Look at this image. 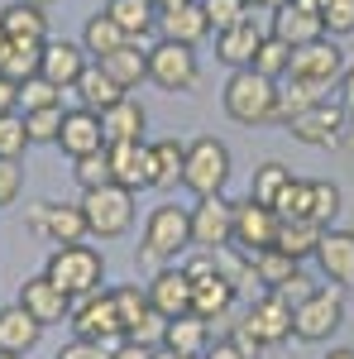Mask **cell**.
<instances>
[{
	"label": "cell",
	"mask_w": 354,
	"mask_h": 359,
	"mask_svg": "<svg viewBox=\"0 0 354 359\" xmlns=\"http://www.w3.org/2000/svg\"><path fill=\"white\" fill-rule=\"evenodd\" d=\"M187 254H191V211L187 206H154L144 221V235H139V259L172 269Z\"/></svg>",
	"instance_id": "6da1fadb"
},
{
	"label": "cell",
	"mask_w": 354,
	"mask_h": 359,
	"mask_svg": "<svg viewBox=\"0 0 354 359\" xmlns=\"http://www.w3.org/2000/svg\"><path fill=\"white\" fill-rule=\"evenodd\" d=\"M43 273L77 302L86 292H101V283H106V254L96 245H57L48 254V264H43Z\"/></svg>",
	"instance_id": "7a4b0ae2"
},
{
	"label": "cell",
	"mask_w": 354,
	"mask_h": 359,
	"mask_svg": "<svg viewBox=\"0 0 354 359\" xmlns=\"http://www.w3.org/2000/svg\"><path fill=\"white\" fill-rule=\"evenodd\" d=\"M220 101H225V115L240 120V125H273V111H278V82L259 77L254 67H240V72H230Z\"/></svg>",
	"instance_id": "3957f363"
},
{
	"label": "cell",
	"mask_w": 354,
	"mask_h": 359,
	"mask_svg": "<svg viewBox=\"0 0 354 359\" xmlns=\"http://www.w3.org/2000/svg\"><path fill=\"white\" fill-rule=\"evenodd\" d=\"M340 326H345V287H335V283L311 287V292L292 306V335H297V340H306V345L330 340Z\"/></svg>",
	"instance_id": "277c9868"
},
{
	"label": "cell",
	"mask_w": 354,
	"mask_h": 359,
	"mask_svg": "<svg viewBox=\"0 0 354 359\" xmlns=\"http://www.w3.org/2000/svg\"><path fill=\"white\" fill-rule=\"evenodd\" d=\"M225 182H230V149H225V139H216V135L191 139L182 187L201 201V196H225Z\"/></svg>",
	"instance_id": "5b68a950"
},
{
	"label": "cell",
	"mask_w": 354,
	"mask_h": 359,
	"mask_svg": "<svg viewBox=\"0 0 354 359\" xmlns=\"http://www.w3.org/2000/svg\"><path fill=\"white\" fill-rule=\"evenodd\" d=\"M82 216H86V235L91 240H120V235H130V225H135V192H125V187H96V192H82Z\"/></svg>",
	"instance_id": "8992f818"
},
{
	"label": "cell",
	"mask_w": 354,
	"mask_h": 359,
	"mask_svg": "<svg viewBox=\"0 0 354 359\" xmlns=\"http://www.w3.org/2000/svg\"><path fill=\"white\" fill-rule=\"evenodd\" d=\"M110 297H115V311H120V326H125V340H135V345H149V350H158L163 345V316L154 311L149 302V292L139 287V283H125V287H110Z\"/></svg>",
	"instance_id": "52a82bcc"
},
{
	"label": "cell",
	"mask_w": 354,
	"mask_h": 359,
	"mask_svg": "<svg viewBox=\"0 0 354 359\" xmlns=\"http://www.w3.org/2000/svg\"><path fill=\"white\" fill-rule=\"evenodd\" d=\"M67 326L77 331V340H91V345H120V340H125L115 297H110L106 287L77 297V302H72V316H67Z\"/></svg>",
	"instance_id": "ba28073f"
},
{
	"label": "cell",
	"mask_w": 354,
	"mask_h": 359,
	"mask_svg": "<svg viewBox=\"0 0 354 359\" xmlns=\"http://www.w3.org/2000/svg\"><path fill=\"white\" fill-rule=\"evenodd\" d=\"M149 82L158 86V91H191V86L201 82V62H196V48L187 43H168L158 39L154 48H149Z\"/></svg>",
	"instance_id": "9c48e42d"
},
{
	"label": "cell",
	"mask_w": 354,
	"mask_h": 359,
	"mask_svg": "<svg viewBox=\"0 0 354 359\" xmlns=\"http://www.w3.org/2000/svg\"><path fill=\"white\" fill-rule=\"evenodd\" d=\"M29 230L48 245H82L86 240V216L72 201H34L29 206Z\"/></svg>",
	"instance_id": "30bf717a"
},
{
	"label": "cell",
	"mask_w": 354,
	"mask_h": 359,
	"mask_svg": "<svg viewBox=\"0 0 354 359\" xmlns=\"http://www.w3.org/2000/svg\"><path fill=\"white\" fill-rule=\"evenodd\" d=\"M235 240V201L225 196H201L191 206V249H206V254H220Z\"/></svg>",
	"instance_id": "8fae6325"
},
{
	"label": "cell",
	"mask_w": 354,
	"mask_h": 359,
	"mask_svg": "<svg viewBox=\"0 0 354 359\" xmlns=\"http://www.w3.org/2000/svg\"><path fill=\"white\" fill-rule=\"evenodd\" d=\"M345 125H350V106L321 101V106H311V111L292 115V120H287V135L297 139V144H306V149H335L340 135H345Z\"/></svg>",
	"instance_id": "7c38bea8"
},
{
	"label": "cell",
	"mask_w": 354,
	"mask_h": 359,
	"mask_svg": "<svg viewBox=\"0 0 354 359\" xmlns=\"http://www.w3.org/2000/svg\"><path fill=\"white\" fill-rule=\"evenodd\" d=\"M278 225H282V216L273 211V206H259V201H235V240L230 245L240 249V254H264V249L278 245Z\"/></svg>",
	"instance_id": "4fadbf2b"
},
{
	"label": "cell",
	"mask_w": 354,
	"mask_h": 359,
	"mask_svg": "<svg viewBox=\"0 0 354 359\" xmlns=\"http://www.w3.org/2000/svg\"><path fill=\"white\" fill-rule=\"evenodd\" d=\"M340 72H345V48L335 39H316L306 48H292V67L287 77L297 82H321V86H340Z\"/></svg>",
	"instance_id": "5bb4252c"
},
{
	"label": "cell",
	"mask_w": 354,
	"mask_h": 359,
	"mask_svg": "<svg viewBox=\"0 0 354 359\" xmlns=\"http://www.w3.org/2000/svg\"><path fill=\"white\" fill-rule=\"evenodd\" d=\"M254 340H259V350H268V345H282V340H292V306L282 302L278 292H264L259 302L245 306V321H240Z\"/></svg>",
	"instance_id": "9a60e30c"
},
{
	"label": "cell",
	"mask_w": 354,
	"mask_h": 359,
	"mask_svg": "<svg viewBox=\"0 0 354 359\" xmlns=\"http://www.w3.org/2000/svg\"><path fill=\"white\" fill-rule=\"evenodd\" d=\"M15 302L25 306V311L34 316V321H39V326H43V331H48V326H62V321L72 316V297H67V292H62V287H57L48 273L25 278V283H20V297H15Z\"/></svg>",
	"instance_id": "2e32d148"
},
{
	"label": "cell",
	"mask_w": 354,
	"mask_h": 359,
	"mask_svg": "<svg viewBox=\"0 0 354 359\" xmlns=\"http://www.w3.org/2000/svg\"><path fill=\"white\" fill-rule=\"evenodd\" d=\"M235 297H240V287L220 273V259H216L211 273L191 278V316H201L206 326L220 321V316H230V311H235Z\"/></svg>",
	"instance_id": "e0dca14e"
},
{
	"label": "cell",
	"mask_w": 354,
	"mask_h": 359,
	"mask_svg": "<svg viewBox=\"0 0 354 359\" xmlns=\"http://www.w3.org/2000/svg\"><path fill=\"white\" fill-rule=\"evenodd\" d=\"M86 67H91V57H86L82 43H67V39H48V43H43L39 77H43V82H53L57 91H72Z\"/></svg>",
	"instance_id": "ac0fdd59"
},
{
	"label": "cell",
	"mask_w": 354,
	"mask_h": 359,
	"mask_svg": "<svg viewBox=\"0 0 354 359\" xmlns=\"http://www.w3.org/2000/svg\"><path fill=\"white\" fill-rule=\"evenodd\" d=\"M273 39H282L287 48H306V43H316V39H326V25H321V10H306L297 0H282L278 10H273Z\"/></svg>",
	"instance_id": "d6986e66"
},
{
	"label": "cell",
	"mask_w": 354,
	"mask_h": 359,
	"mask_svg": "<svg viewBox=\"0 0 354 359\" xmlns=\"http://www.w3.org/2000/svg\"><path fill=\"white\" fill-rule=\"evenodd\" d=\"M149 302L154 311L163 316V321H177V316H191V278L182 269H158V273L149 278Z\"/></svg>",
	"instance_id": "ffe728a7"
},
{
	"label": "cell",
	"mask_w": 354,
	"mask_h": 359,
	"mask_svg": "<svg viewBox=\"0 0 354 359\" xmlns=\"http://www.w3.org/2000/svg\"><path fill=\"white\" fill-rule=\"evenodd\" d=\"M316 264H321L326 283H335V287H354V230H335V225H326V235H321V245H316Z\"/></svg>",
	"instance_id": "44dd1931"
},
{
	"label": "cell",
	"mask_w": 354,
	"mask_h": 359,
	"mask_svg": "<svg viewBox=\"0 0 354 359\" xmlns=\"http://www.w3.org/2000/svg\"><path fill=\"white\" fill-rule=\"evenodd\" d=\"M106 158H110V182H115V187H125V192L149 187V144H144V139L106 144Z\"/></svg>",
	"instance_id": "7402d4cb"
},
{
	"label": "cell",
	"mask_w": 354,
	"mask_h": 359,
	"mask_svg": "<svg viewBox=\"0 0 354 359\" xmlns=\"http://www.w3.org/2000/svg\"><path fill=\"white\" fill-rule=\"evenodd\" d=\"M57 149L67 154V158H82V154H96V149H106V135H101V115L77 106V111L62 115V130H57Z\"/></svg>",
	"instance_id": "603a6c76"
},
{
	"label": "cell",
	"mask_w": 354,
	"mask_h": 359,
	"mask_svg": "<svg viewBox=\"0 0 354 359\" xmlns=\"http://www.w3.org/2000/svg\"><path fill=\"white\" fill-rule=\"evenodd\" d=\"M187 168V144L182 139H154L149 144V187L154 192H172L182 182Z\"/></svg>",
	"instance_id": "cb8c5ba5"
},
{
	"label": "cell",
	"mask_w": 354,
	"mask_h": 359,
	"mask_svg": "<svg viewBox=\"0 0 354 359\" xmlns=\"http://www.w3.org/2000/svg\"><path fill=\"white\" fill-rule=\"evenodd\" d=\"M158 34H163L168 43H187V48H196V43L211 34V20H206L201 0H187V5H177V10L158 15Z\"/></svg>",
	"instance_id": "d4e9b609"
},
{
	"label": "cell",
	"mask_w": 354,
	"mask_h": 359,
	"mask_svg": "<svg viewBox=\"0 0 354 359\" xmlns=\"http://www.w3.org/2000/svg\"><path fill=\"white\" fill-rule=\"evenodd\" d=\"M43 340V326L29 316L20 302L0 306V355H29Z\"/></svg>",
	"instance_id": "484cf974"
},
{
	"label": "cell",
	"mask_w": 354,
	"mask_h": 359,
	"mask_svg": "<svg viewBox=\"0 0 354 359\" xmlns=\"http://www.w3.org/2000/svg\"><path fill=\"white\" fill-rule=\"evenodd\" d=\"M72 91H77V101H82L86 111H110V106H115V101H125V96H130V91H125V86L115 82V77H110L106 67H101V62H91V67H86L82 77H77V86H72Z\"/></svg>",
	"instance_id": "4316f807"
},
{
	"label": "cell",
	"mask_w": 354,
	"mask_h": 359,
	"mask_svg": "<svg viewBox=\"0 0 354 359\" xmlns=\"http://www.w3.org/2000/svg\"><path fill=\"white\" fill-rule=\"evenodd\" d=\"M259 43H264V29L254 25V20H245V25L216 34V57L225 62V67H235V72H240V67H249V62H254Z\"/></svg>",
	"instance_id": "83f0119b"
},
{
	"label": "cell",
	"mask_w": 354,
	"mask_h": 359,
	"mask_svg": "<svg viewBox=\"0 0 354 359\" xmlns=\"http://www.w3.org/2000/svg\"><path fill=\"white\" fill-rule=\"evenodd\" d=\"M144 125H149V111L139 106L135 96H125V101H115L110 111H101V135H106V144L144 139Z\"/></svg>",
	"instance_id": "f1b7e54d"
},
{
	"label": "cell",
	"mask_w": 354,
	"mask_h": 359,
	"mask_svg": "<svg viewBox=\"0 0 354 359\" xmlns=\"http://www.w3.org/2000/svg\"><path fill=\"white\" fill-rule=\"evenodd\" d=\"M106 15L120 25V34H125L130 43H144V39L158 29V10H154V0H110Z\"/></svg>",
	"instance_id": "f546056e"
},
{
	"label": "cell",
	"mask_w": 354,
	"mask_h": 359,
	"mask_svg": "<svg viewBox=\"0 0 354 359\" xmlns=\"http://www.w3.org/2000/svg\"><path fill=\"white\" fill-rule=\"evenodd\" d=\"M163 350H177V355L201 359L206 350H211V326H206L201 316H177V321L163 326Z\"/></svg>",
	"instance_id": "4dcf8cb0"
},
{
	"label": "cell",
	"mask_w": 354,
	"mask_h": 359,
	"mask_svg": "<svg viewBox=\"0 0 354 359\" xmlns=\"http://www.w3.org/2000/svg\"><path fill=\"white\" fill-rule=\"evenodd\" d=\"M326 91H330V86H321V82H297V77H287V86H278L273 125H287L292 115H301V111H311V106H321V101H330Z\"/></svg>",
	"instance_id": "1f68e13d"
},
{
	"label": "cell",
	"mask_w": 354,
	"mask_h": 359,
	"mask_svg": "<svg viewBox=\"0 0 354 359\" xmlns=\"http://www.w3.org/2000/svg\"><path fill=\"white\" fill-rule=\"evenodd\" d=\"M0 29H5V39H34V43H48V15H43L39 5H25V0H15V5L0 10Z\"/></svg>",
	"instance_id": "d6a6232c"
},
{
	"label": "cell",
	"mask_w": 354,
	"mask_h": 359,
	"mask_svg": "<svg viewBox=\"0 0 354 359\" xmlns=\"http://www.w3.org/2000/svg\"><path fill=\"white\" fill-rule=\"evenodd\" d=\"M101 67H106L125 91H135L139 82H149V48H144V43H125V48H115L110 57H101Z\"/></svg>",
	"instance_id": "836d02e7"
},
{
	"label": "cell",
	"mask_w": 354,
	"mask_h": 359,
	"mask_svg": "<svg viewBox=\"0 0 354 359\" xmlns=\"http://www.w3.org/2000/svg\"><path fill=\"white\" fill-rule=\"evenodd\" d=\"M321 235H326V225H316V221H282V225H278V245H273V249H282L287 259L306 264V259H316Z\"/></svg>",
	"instance_id": "e575fe53"
},
{
	"label": "cell",
	"mask_w": 354,
	"mask_h": 359,
	"mask_svg": "<svg viewBox=\"0 0 354 359\" xmlns=\"http://www.w3.org/2000/svg\"><path fill=\"white\" fill-rule=\"evenodd\" d=\"M39 57H43V43H34V39H10L5 43V53H0V77L5 82H29V77H39Z\"/></svg>",
	"instance_id": "d590c367"
},
{
	"label": "cell",
	"mask_w": 354,
	"mask_h": 359,
	"mask_svg": "<svg viewBox=\"0 0 354 359\" xmlns=\"http://www.w3.org/2000/svg\"><path fill=\"white\" fill-rule=\"evenodd\" d=\"M254 278H259L268 292H282L287 283H297V278H301V264H297V259H287L282 249H264V254H254Z\"/></svg>",
	"instance_id": "8d00e7d4"
},
{
	"label": "cell",
	"mask_w": 354,
	"mask_h": 359,
	"mask_svg": "<svg viewBox=\"0 0 354 359\" xmlns=\"http://www.w3.org/2000/svg\"><path fill=\"white\" fill-rule=\"evenodd\" d=\"M125 43H130V39L120 34V25L110 20L106 10L86 20V29H82V48H86V57H96V62H101V57H110L115 48H125Z\"/></svg>",
	"instance_id": "74e56055"
},
{
	"label": "cell",
	"mask_w": 354,
	"mask_h": 359,
	"mask_svg": "<svg viewBox=\"0 0 354 359\" xmlns=\"http://www.w3.org/2000/svg\"><path fill=\"white\" fill-rule=\"evenodd\" d=\"M292 182V168L287 163H264L259 172H254V182H249V201H259V206H278V196H282V187Z\"/></svg>",
	"instance_id": "f35d334b"
},
{
	"label": "cell",
	"mask_w": 354,
	"mask_h": 359,
	"mask_svg": "<svg viewBox=\"0 0 354 359\" xmlns=\"http://www.w3.org/2000/svg\"><path fill=\"white\" fill-rule=\"evenodd\" d=\"M249 67H254L259 77H268V82H282V77H287V67H292V48H287L282 39L264 34V43H259V53H254Z\"/></svg>",
	"instance_id": "ab89813d"
},
{
	"label": "cell",
	"mask_w": 354,
	"mask_h": 359,
	"mask_svg": "<svg viewBox=\"0 0 354 359\" xmlns=\"http://www.w3.org/2000/svg\"><path fill=\"white\" fill-rule=\"evenodd\" d=\"M72 177H77V187H82V192L110 187V158H106V149H96V154H82V158H72Z\"/></svg>",
	"instance_id": "60d3db41"
},
{
	"label": "cell",
	"mask_w": 354,
	"mask_h": 359,
	"mask_svg": "<svg viewBox=\"0 0 354 359\" xmlns=\"http://www.w3.org/2000/svg\"><path fill=\"white\" fill-rule=\"evenodd\" d=\"M282 221H311V182L306 177H292L282 196H278V206H273Z\"/></svg>",
	"instance_id": "b9f144b4"
},
{
	"label": "cell",
	"mask_w": 354,
	"mask_h": 359,
	"mask_svg": "<svg viewBox=\"0 0 354 359\" xmlns=\"http://www.w3.org/2000/svg\"><path fill=\"white\" fill-rule=\"evenodd\" d=\"M25 115L29 144H57V130H62V106H43V111H20Z\"/></svg>",
	"instance_id": "7bdbcfd3"
},
{
	"label": "cell",
	"mask_w": 354,
	"mask_h": 359,
	"mask_svg": "<svg viewBox=\"0 0 354 359\" xmlns=\"http://www.w3.org/2000/svg\"><path fill=\"white\" fill-rule=\"evenodd\" d=\"M201 10H206V20H211V34H225V29L254 20V10H249L245 0H201Z\"/></svg>",
	"instance_id": "ee69618b"
},
{
	"label": "cell",
	"mask_w": 354,
	"mask_h": 359,
	"mask_svg": "<svg viewBox=\"0 0 354 359\" xmlns=\"http://www.w3.org/2000/svg\"><path fill=\"white\" fill-rule=\"evenodd\" d=\"M29 149V130H25V115H0V158H10V163H20Z\"/></svg>",
	"instance_id": "f6af8a7d"
},
{
	"label": "cell",
	"mask_w": 354,
	"mask_h": 359,
	"mask_svg": "<svg viewBox=\"0 0 354 359\" xmlns=\"http://www.w3.org/2000/svg\"><path fill=\"white\" fill-rule=\"evenodd\" d=\"M321 25H326V39L354 34V0H321Z\"/></svg>",
	"instance_id": "bcb514c9"
},
{
	"label": "cell",
	"mask_w": 354,
	"mask_h": 359,
	"mask_svg": "<svg viewBox=\"0 0 354 359\" xmlns=\"http://www.w3.org/2000/svg\"><path fill=\"white\" fill-rule=\"evenodd\" d=\"M43 106H62V91L43 77H29L20 82V111H43Z\"/></svg>",
	"instance_id": "7dc6e473"
},
{
	"label": "cell",
	"mask_w": 354,
	"mask_h": 359,
	"mask_svg": "<svg viewBox=\"0 0 354 359\" xmlns=\"http://www.w3.org/2000/svg\"><path fill=\"white\" fill-rule=\"evenodd\" d=\"M340 187L335 182H311V221L316 225H330L335 216H340Z\"/></svg>",
	"instance_id": "c3c4849f"
},
{
	"label": "cell",
	"mask_w": 354,
	"mask_h": 359,
	"mask_svg": "<svg viewBox=\"0 0 354 359\" xmlns=\"http://www.w3.org/2000/svg\"><path fill=\"white\" fill-rule=\"evenodd\" d=\"M20 192H25V168L10 163V158H0V211H5V206H15Z\"/></svg>",
	"instance_id": "681fc988"
},
{
	"label": "cell",
	"mask_w": 354,
	"mask_h": 359,
	"mask_svg": "<svg viewBox=\"0 0 354 359\" xmlns=\"http://www.w3.org/2000/svg\"><path fill=\"white\" fill-rule=\"evenodd\" d=\"M53 359H110V345H91V340H72L62 345Z\"/></svg>",
	"instance_id": "f907efd6"
},
{
	"label": "cell",
	"mask_w": 354,
	"mask_h": 359,
	"mask_svg": "<svg viewBox=\"0 0 354 359\" xmlns=\"http://www.w3.org/2000/svg\"><path fill=\"white\" fill-rule=\"evenodd\" d=\"M110 359H154V350L135 345V340H120V345H110Z\"/></svg>",
	"instance_id": "816d5d0a"
},
{
	"label": "cell",
	"mask_w": 354,
	"mask_h": 359,
	"mask_svg": "<svg viewBox=\"0 0 354 359\" xmlns=\"http://www.w3.org/2000/svg\"><path fill=\"white\" fill-rule=\"evenodd\" d=\"M15 111H20V86L0 77V115H15Z\"/></svg>",
	"instance_id": "f5cc1de1"
},
{
	"label": "cell",
	"mask_w": 354,
	"mask_h": 359,
	"mask_svg": "<svg viewBox=\"0 0 354 359\" xmlns=\"http://www.w3.org/2000/svg\"><path fill=\"white\" fill-rule=\"evenodd\" d=\"M201 359H249V355L240 350V345H235V340H216V345H211V350H206Z\"/></svg>",
	"instance_id": "db71d44e"
},
{
	"label": "cell",
	"mask_w": 354,
	"mask_h": 359,
	"mask_svg": "<svg viewBox=\"0 0 354 359\" xmlns=\"http://www.w3.org/2000/svg\"><path fill=\"white\" fill-rule=\"evenodd\" d=\"M340 96H345V106H354V62L340 72Z\"/></svg>",
	"instance_id": "11a10c76"
},
{
	"label": "cell",
	"mask_w": 354,
	"mask_h": 359,
	"mask_svg": "<svg viewBox=\"0 0 354 359\" xmlns=\"http://www.w3.org/2000/svg\"><path fill=\"white\" fill-rule=\"evenodd\" d=\"M177 5H187V0H154V10H158V15H168V10H177Z\"/></svg>",
	"instance_id": "9f6ffc18"
},
{
	"label": "cell",
	"mask_w": 354,
	"mask_h": 359,
	"mask_svg": "<svg viewBox=\"0 0 354 359\" xmlns=\"http://www.w3.org/2000/svg\"><path fill=\"white\" fill-rule=\"evenodd\" d=\"M249 10H278V5H282V0H245Z\"/></svg>",
	"instance_id": "6f0895ef"
},
{
	"label": "cell",
	"mask_w": 354,
	"mask_h": 359,
	"mask_svg": "<svg viewBox=\"0 0 354 359\" xmlns=\"http://www.w3.org/2000/svg\"><path fill=\"white\" fill-rule=\"evenodd\" d=\"M154 359H191V355H177V350H163V345H158V350H154Z\"/></svg>",
	"instance_id": "680465c9"
},
{
	"label": "cell",
	"mask_w": 354,
	"mask_h": 359,
	"mask_svg": "<svg viewBox=\"0 0 354 359\" xmlns=\"http://www.w3.org/2000/svg\"><path fill=\"white\" fill-rule=\"evenodd\" d=\"M326 359H354V350H350V345H340V350H330Z\"/></svg>",
	"instance_id": "91938a15"
},
{
	"label": "cell",
	"mask_w": 354,
	"mask_h": 359,
	"mask_svg": "<svg viewBox=\"0 0 354 359\" xmlns=\"http://www.w3.org/2000/svg\"><path fill=\"white\" fill-rule=\"evenodd\" d=\"M297 5H306V10H321V0H297Z\"/></svg>",
	"instance_id": "94428289"
},
{
	"label": "cell",
	"mask_w": 354,
	"mask_h": 359,
	"mask_svg": "<svg viewBox=\"0 0 354 359\" xmlns=\"http://www.w3.org/2000/svg\"><path fill=\"white\" fill-rule=\"evenodd\" d=\"M25 5H39V10H48V5H53V0H25Z\"/></svg>",
	"instance_id": "6125c7cd"
},
{
	"label": "cell",
	"mask_w": 354,
	"mask_h": 359,
	"mask_svg": "<svg viewBox=\"0 0 354 359\" xmlns=\"http://www.w3.org/2000/svg\"><path fill=\"white\" fill-rule=\"evenodd\" d=\"M5 43H10V39H5V29H0V53H5Z\"/></svg>",
	"instance_id": "be15d7a7"
},
{
	"label": "cell",
	"mask_w": 354,
	"mask_h": 359,
	"mask_svg": "<svg viewBox=\"0 0 354 359\" xmlns=\"http://www.w3.org/2000/svg\"><path fill=\"white\" fill-rule=\"evenodd\" d=\"M0 359H25V355H0Z\"/></svg>",
	"instance_id": "e7e4bbea"
},
{
	"label": "cell",
	"mask_w": 354,
	"mask_h": 359,
	"mask_svg": "<svg viewBox=\"0 0 354 359\" xmlns=\"http://www.w3.org/2000/svg\"><path fill=\"white\" fill-rule=\"evenodd\" d=\"M350 130H354V106H350Z\"/></svg>",
	"instance_id": "03108f58"
}]
</instances>
